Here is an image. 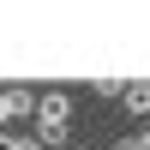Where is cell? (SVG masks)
I'll list each match as a JSON object with an SVG mask.
<instances>
[{
	"instance_id": "obj_1",
	"label": "cell",
	"mask_w": 150,
	"mask_h": 150,
	"mask_svg": "<svg viewBox=\"0 0 150 150\" xmlns=\"http://www.w3.org/2000/svg\"><path fill=\"white\" fill-rule=\"evenodd\" d=\"M66 120H72V90H42L36 96V138H42V150L66 138Z\"/></svg>"
},
{
	"instance_id": "obj_2",
	"label": "cell",
	"mask_w": 150,
	"mask_h": 150,
	"mask_svg": "<svg viewBox=\"0 0 150 150\" xmlns=\"http://www.w3.org/2000/svg\"><path fill=\"white\" fill-rule=\"evenodd\" d=\"M0 102H6V114H12V120H36V90H24V84L0 90Z\"/></svg>"
},
{
	"instance_id": "obj_3",
	"label": "cell",
	"mask_w": 150,
	"mask_h": 150,
	"mask_svg": "<svg viewBox=\"0 0 150 150\" xmlns=\"http://www.w3.org/2000/svg\"><path fill=\"white\" fill-rule=\"evenodd\" d=\"M120 102H126V114L144 126V120H150V84H126V96H120Z\"/></svg>"
},
{
	"instance_id": "obj_4",
	"label": "cell",
	"mask_w": 150,
	"mask_h": 150,
	"mask_svg": "<svg viewBox=\"0 0 150 150\" xmlns=\"http://www.w3.org/2000/svg\"><path fill=\"white\" fill-rule=\"evenodd\" d=\"M90 90H96V96H108V102H114V96H126V78H90Z\"/></svg>"
},
{
	"instance_id": "obj_5",
	"label": "cell",
	"mask_w": 150,
	"mask_h": 150,
	"mask_svg": "<svg viewBox=\"0 0 150 150\" xmlns=\"http://www.w3.org/2000/svg\"><path fill=\"white\" fill-rule=\"evenodd\" d=\"M108 150H144V144H138V132H126V138H114Z\"/></svg>"
},
{
	"instance_id": "obj_6",
	"label": "cell",
	"mask_w": 150,
	"mask_h": 150,
	"mask_svg": "<svg viewBox=\"0 0 150 150\" xmlns=\"http://www.w3.org/2000/svg\"><path fill=\"white\" fill-rule=\"evenodd\" d=\"M0 150H18V132H0Z\"/></svg>"
},
{
	"instance_id": "obj_7",
	"label": "cell",
	"mask_w": 150,
	"mask_h": 150,
	"mask_svg": "<svg viewBox=\"0 0 150 150\" xmlns=\"http://www.w3.org/2000/svg\"><path fill=\"white\" fill-rule=\"evenodd\" d=\"M18 150H42V138H18Z\"/></svg>"
},
{
	"instance_id": "obj_8",
	"label": "cell",
	"mask_w": 150,
	"mask_h": 150,
	"mask_svg": "<svg viewBox=\"0 0 150 150\" xmlns=\"http://www.w3.org/2000/svg\"><path fill=\"white\" fill-rule=\"evenodd\" d=\"M138 144H144V150H150V120H144V126H138Z\"/></svg>"
},
{
	"instance_id": "obj_9",
	"label": "cell",
	"mask_w": 150,
	"mask_h": 150,
	"mask_svg": "<svg viewBox=\"0 0 150 150\" xmlns=\"http://www.w3.org/2000/svg\"><path fill=\"white\" fill-rule=\"evenodd\" d=\"M6 120H12V114H6V102H0V132H6Z\"/></svg>"
},
{
	"instance_id": "obj_10",
	"label": "cell",
	"mask_w": 150,
	"mask_h": 150,
	"mask_svg": "<svg viewBox=\"0 0 150 150\" xmlns=\"http://www.w3.org/2000/svg\"><path fill=\"white\" fill-rule=\"evenodd\" d=\"M72 150H90V144H72Z\"/></svg>"
}]
</instances>
